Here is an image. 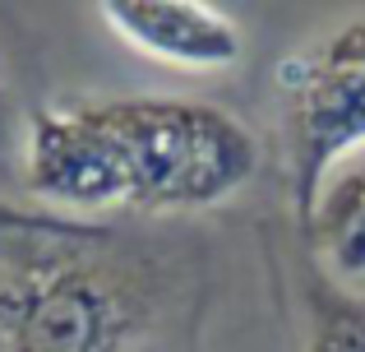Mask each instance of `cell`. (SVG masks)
Masks as SVG:
<instances>
[{
	"mask_svg": "<svg viewBox=\"0 0 365 352\" xmlns=\"http://www.w3.org/2000/svg\"><path fill=\"white\" fill-rule=\"evenodd\" d=\"M282 163L296 227L310 223L329 172L365 144V19L333 28L277 65Z\"/></svg>",
	"mask_w": 365,
	"mask_h": 352,
	"instance_id": "cell-3",
	"label": "cell"
},
{
	"mask_svg": "<svg viewBox=\"0 0 365 352\" xmlns=\"http://www.w3.org/2000/svg\"><path fill=\"white\" fill-rule=\"evenodd\" d=\"M305 306H310L305 352H365V306L347 288L319 273V278H310Z\"/></svg>",
	"mask_w": 365,
	"mask_h": 352,
	"instance_id": "cell-7",
	"label": "cell"
},
{
	"mask_svg": "<svg viewBox=\"0 0 365 352\" xmlns=\"http://www.w3.org/2000/svg\"><path fill=\"white\" fill-rule=\"evenodd\" d=\"M24 181L42 204L61 208V218L130 208L120 139L102 102H65L33 111L24 144Z\"/></svg>",
	"mask_w": 365,
	"mask_h": 352,
	"instance_id": "cell-4",
	"label": "cell"
},
{
	"mask_svg": "<svg viewBox=\"0 0 365 352\" xmlns=\"http://www.w3.org/2000/svg\"><path fill=\"white\" fill-rule=\"evenodd\" d=\"M301 232L329 283L347 288L365 278V158L324 186Z\"/></svg>",
	"mask_w": 365,
	"mask_h": 352,
	"instance_id": "cell-6",
	"label": "cell"
},
{
	"mask_svg": "<svg viewBox=\"0 0 365 352\" xmlns=\"http://www.w3.org/2000/svg\"><path fill=\"white\" fill-rule=\"evenodd\" d=\"M134 213H195L255 176V139L232 111L199 98H107Z\"/></svg>",
	"mask_w": 365,
	"mask_h": 352,
	"instance_id": "cell-1",
	"label": "cell"
},
{
	"mask_svg": "<svg viewBox=\"0 0 365 352\" xmlns=\"http://www.w3.org/2000/svg\"><path fill=\"white\" fill-rule=\"evenodd\" d=\"M98 14L120 42L171 70L217 74L245 56L236 19L204 0H107L98 5Z\"/></svg>",
	"mask_w": 365,
	"mask_h": 352,
	"instance_id": "cell-5",
	"label": "cell"
},
{
	"mask_svg": "<svg viewBox=\"0 0 365 352\" xmlns=\"http://www.w3.org/2000/svg\"><path fill=\"white\" fill-rule=\"evenodd\" d=\"M107 241L70 236L28 255L0 283V343L5 352H125L143 329V288L120 269L88 260L74 246Z\"/></svg>",
	"mask_w": 365,
	"mask_h": 352,
	"instance_id": "cell-2",
	"label": "cell"
}]
</instances>
